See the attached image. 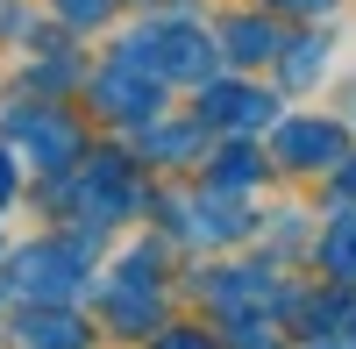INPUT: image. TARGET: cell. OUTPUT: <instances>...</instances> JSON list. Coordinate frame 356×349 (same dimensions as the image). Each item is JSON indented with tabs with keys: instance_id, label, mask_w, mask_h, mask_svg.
Wrapping results in <instances>:
<instances>
[{
	"instance_id": "obj_1",
	"label": "cell",
	"mask_w": 356,
	"mask_h": 349,
	"mask_svg": "<svg viewBox=\"0 0 356 349\" xmlns=\"http://www.w3.org/2000/svg\"><path fill=\"white\" fill-rule=\"evenodd\" d=\"M22 349H86V328L72 314H29L22 321Z\"/></svg>"
},
{
	"instance_id": "obj_2",
	"label": "cell",
	"mask_w": 356,
	"mask_h": 349,
	"mask_svg": "<svg viewBox=\"0 0 356 349\" xmlns=\"http://www.w3.org/2000/svg\"><path fill=\"white\" fill-rule=\"evenodd\" d=\"M22 285H43V293H72V257H65V250H29V257H22Z\"/></svg>"
},
{
	"instance_id": "obj_3",
	"label": "cell",
	"mask_w": 356,
	"mask_h": 349,
	"mask_svg": "<svg viewBox=\"0 0 356 349\" xmlns=\"http://www.w3.org/2000/svg\"><path fill=\"white\" fill-rule=\"evenodd\" d=\"M285 150H292V164H321L328 150H342V136L321 122H300V129H285Z\"/></svg>"
},
{
	"instance_id": "obj_4",
	"label": "cell",
	"mask_w": 356,
	"mask_h": 349,
	"mask_svg": "<svg viewBox=\"0 0 356 349\" xmlns=\"http://www.w3.org/2000/svg\"><path fill=\"white\" fill-rule=\"evenodd\" d=\"M100 100L114 114H150L157 107V86H136V79H100Z\"/></svg>"
},
{
	"instance_id": "obj_5",
	"label": "cell",
	"mask_w": 356,
	"mask_h": 349,
	"mask_svg": "<svg viewBox=\"0 0 356 349\" xmlns=\"http://www.w3.org/2000/svg\"><path fill=\"white\" fill-rule=\"evenodd\" d=\"M264 50H271V29H257V22H235V29H228V57H243V65H250V57H264Z\"/></svg>"
},
{
	"instance_id": "obj_6",
	"label": "cell",
	"mask_w": 356,
	"mask_h": 349,
	"mask_svg": "<svg viewBox=\"0 0 356 349\" xmlns=\"http://www.w3.org/2000/svg\"><path fill=\"white\" fill-rule=\"evenodd\" d=\"M342 257V278H356V228H342V243L328 236V264Z\"/></svg>"
},
{
	"instance_id": "obj_7",
	"label": "cell",
	"mask_w": 356,
	"mask_h": 349,
	"mask_svg": "<svg viewBox=\"0 0 356 349\" xmlns=\"http://www.w3.org/2000/svg\"><path fill=\"white\" fill-rule=\"evenodd\" d=\"M292 79H314L321 72V50H314V36H307V50H292V65H285Z\"/></svg>"
},
{
	"instance_id": "obj_8",
	"label": "cell",
	"mask_w": 356,
	"mask_h": 349,
	"mask_svg": "<svg viewBox=\"0 0 356 349\" xmlns=\"http://www.w3.org/2000/svg\"><path fill=\"white\" fill-rule=\"evenodd\" d=\"M65 15H72V22H100L107 0H65Z\"/></svg>"
},
{
	"instance_id": "obj_9",
	"label": "cell",
	"mask_w": 356,
	"mask_h": 349,
	"mask_svg": "<svg viewBox=\"0 0 356 349\" xmlns=\"http://www.w3.org/2000/svg\"><path fill=\"white\" fill-rule=\"evenodd\" d=\"M8 193H15V171H8V157H0V207H8Z\"/></svg>"
},
{
	"instance_id": "obj_10",
	"label": "cell",
	"mask_w": 356,
	"mask_h": 349,
	"mask_svg": "<svg viewBox=\"0 0 356 349\" xmlns=\"http://www.w3.org/2000/svg\"><path fill=\"white\" fill-rule=\"evenodd\" d=\"M164 349H200V342H193V335H171V342H164Z\"/></svg>"
},
{
	"instance_id": "obj_11",
	"label": "cell",
	"mask_w": 356,
	"mask_h": 349,
	"mask_svg": "<svg viewBox=\"0 0 356 349\" xmlns=\"http://www.w3.org/2000/svg\"><path fill=\"white\" fill-rule=\"evenodd\" d=\"M285 8H321V0H285Z\"/></svg>"
}]
</instances>
